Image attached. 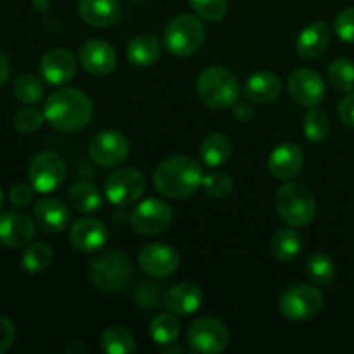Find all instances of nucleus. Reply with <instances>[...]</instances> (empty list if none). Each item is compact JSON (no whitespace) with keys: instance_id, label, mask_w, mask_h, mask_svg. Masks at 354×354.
<instances>
[{"instance_id":"39448f33","label":"nucleus","mask_w":354,"mask_h":354,"mask_svg":"<svg viewBox=\"0 0 354 354\" xmlns=\"http://www.w3.org/2000/svg\"><path fill=\"white\" fill-rule=\"evenodd\" d=\"M88 279L104 292H118L130 286L133 279V266L123 252L107 251L90 261Z\"/></svg>"},{"instance_id":"ddd939ff","label":"nucleus","mask_w":354,"mask_h":354,"mask_svg":"<svg viewBox=\"0 0 354 354\" xmlns=\"http://www.w3.org/2000/svg\"><path fill=\"white\" fill-rule=\"evenodd\" d=\"M138 265L144 273L154 279H166L173 275L180 266V254L171 245L162 242L147 244L138 254Z\"/></svg>"},{"instance_id":"0eeeda50","label":"nucleus","mask_w":354,"mask_h":354,"mask_svg":"<svg viewBox=\"0 0 354 354\" xmlns=\"http://www.w3.org/2000/svg\"><path fill=\"white\" fill-rule=\"evenodd\" d=\"M187 342L196 353H223L230 346V330L216 318H197L187 328Z\"/></svg>"},{"instance_id":"4468645a","label":"nucleus","mask_w":354,"mask_h":354,"mask_svg":"<svg viewBox=\"0 0 354 354\" xmlns=\"http://www.w3.org/2000/svg\"><path fill=\"white\" fill-rule=\"evenodd\" d=\"M290 99L304 107H317L325 99V82L313 69H296L287 82Z\"/></svg>"},{"instance_id":"37998d69","label":"nucleus","mask_w":354,"mask_h":354,"mask_svg":"<svg viewBox=\"0 0 354 354\" xmlns=\"http://www.w3.org/2000/svg\"><path fill=\"white\" fill-rule=\"evenodd\" d=\"M339 118L349 128H354V93H349L339 104Z\"/></svg>"},{"instance_id":"423d86ee","label":"nucleus","mask_w":354,"mask_h":354,"mask_svg":"<svg viewBox=\"0 0 354 354\" xmlns=\"http://www.w3.org/2000/svg\"><path fill=\"white\" fill-rule=\"evenodd\" d=\"M204 38H206V28L190 14L173 17L162 33L166 50L175 57L192 55L204 44Z\"/></svg>"},{"instance_id":"4c0bfd02","label":"nucleus","mask_w":354,"mask_h":354,"mask_svg":"<svg viewBox=\"0 0 354 354\" xmlns=\"http://www.w3.org/2000/svg\"><path fill=\"white\" fill-rule=\"evenodd\" d=\"M44 121H45V114L40 113L37 107H23V109H19L16 114H14L12 124L19 133L30 135L40 130Z\"/></svg>"},{"instance_id":"f3484780","label":"nucleus","mask_w":354,"mask_h":354,"mask_svg":"<svg viewBox=\"0 0 354 354\" xmlns=\"http://www.w3.org/2000/svg\"><path fill=\"white\" fill-rule=\"evenodd\" d=\"M109 239L106 225L97 218L83 216L76 220L69 228V241L73 248L82 252H93L104 248Z\"/></svg>"},{"instance_id":"1a4fd4ad","label":"nucleus","mask_w":354,"mask_h":354,"mask_svg":"<svg viewBox=\"0 0 354 354\" xmlns=\"http://www.w3.org/2000/svg\"><path fill=\"white\" fill-rule=\"evenodd\" d=\"M30 183L37 192L50 194L62 185L66 178V162L57 152L45 151L35 156L28 169Z\"/></svg>"},{"instance_id":"dca6fc26","label":"nucleus","mask_w":354,"mask_h":354,"mask_svg":"<svg viewBox=\"0 0 354 354\" xmlns=\"http://www.w3.org/2000/svg\"><path fill=\"white\" fill-rule=\"evenodd\" d=\"M35 237V225L30 216L19 211L0 213V245L10 249L23 248Z\"/></svg>"},{"instance_id":"a878e982","label":"nucleus","mask_w":354,"mask_h":354,"mask_svg":"<svg viewBox=\"0 0 354 354\" xmlns=\"http://www.w3.org/2000/svg\"><path fill=\"white\" fill-rule=\"evenodd\" d=\"M232 156V142L227 135L223 133H211L204 138L203 145H201V158H203L204 165L211 166H221L230 159Z\"/></svg>"},{"instance_id":"b1692460","label":"nucleus","mask_w":354,"mask_h":354,"mask_svg":"<svg viewBox=\"0 0 354 354\" xmlns=\"http://www.w3.org/2000/svg\"><path fill=\"white\" fill-rule=\"evenodd\" d=\"M330 44V28L324 21H315V23L308 24L297 38V52L303 57H317L320 55L325 48Z\"/></svg>"},{"instance_id":"49530a36","label":"nucleus","mask_w":354,"mask_h":354,"mask_svg":"<svg viewBox=\"0 0 354 354\" xmlns=\"http://www.w3.org/2000/svg\"><path fill=\"white\" fill-rule=\"evenodd\" d=\"M64 353H68V354H85V353H88V348H86V346L83 344V342L73 341L71 344L66 346Z\"/></svg>"},{"instance_id":"f03ea898","label":"nucleus","mask_w":354,"mask_h":354,"mask_svg":"<svg viewBox=\"0 0 354 354\" xmlns=\"http://www.w3.org/2000/svg\"><path fill=\"white\" fill-rule=\"evenodd\" d=\"M45 120L59 131L82 130L92 120L93 106L88 95L76 88H61L50 93L44 106Z\"/></svg>"},{"instance_id":"c9c22d12","label":"nucleus","mask_w":354,"mask_h":354,"mask_svg":"<svg viewBox=\"0 0 354 354\" xmlns=\"http://www.w3.org/2000/svg\"><path fill=\"white\" fill-rule=\"evenodd\" d=\"M165 290L156 282H142L135 289L133 299L144 310H156L161 303H165Z\"/></svg>"},{"instance_id":"2f4dec72","label":"nucleus","mask_w":354,"mask_h":354,"mask_svg":"<svg viewBox=\"0 0 354 354\" xmlns=\"http://www.w3.org/2000/svg\"><path fill=\"white\" fill-rule=\"evenodd\" d=\"M306 273L315 286H328L334 280L335 265L325 252H315L306 263Z\"/></svg>"},{"instance_id":"20e7f679","label":"nucleus","mask_w":354,"mask_h":354,"mask_svg":"<svg viewBox=\"0 0 354 354\" xmlns=\"http://www.w3.org/2000/svg\"><path fill=\"white\" fill-rule=\"evenodd\" d=\"M199 99L211 109H227L239 100L241 86L237 76L223 66H209L197 78Z\"/></svg>"},{"instance_id":"cd10ccee","label":"nucleus","mask_w":354,"mask_h":354,"mask_svg":"<svg viewBox=\"0 0 354 354\" xmlns=\"http://www.w3.org/2000/svg\"><path fill=\"white\" fill-rule=\"evenodd\" d=\"M303 248V239L292 228H282L272 239V254L279 261H292Z\"/></svg>"},{"instance_id":"09e8293b","label":"nucleus","mask_w":354,"mask_h":354,"mask_svg":"<svg viewBox=\"0 0 354 354\" xmlns=\"http://www.w3.org/2000/svg\"><path fill=\"white\" fill-rule=\"evenodd\" d=\"M2 206H3V192L2 189H0V209H2Z\"/></svg>"},{"instance_id":"a19ab883","label":"nucleus","mask_w":354,"mask_h":354,"mask_svg":"<svg viewBox=\"0 0 354 354\" xmlns=\"http://www.w3.org/2000/svg\"><path fill=\"white\" fill-rule=\"evenodd\" d=\"M33 201V187L26 183H16L9 190V203L16 207H26Z\"/></svg>"},{"instance_id":"7ed1b4c3","label":"nucleus","mask_w":354,"mask_h":354,"mask_svg":"<svg viewBox=\"0 0 354 354\" xmlns=\"http://www.w3.org/2000/svg\"><path fill=\"white\" fill-rule=\"evenodd\" d=\"M275 209L289 227L301 228L310 225L317 216V199L303 183L290 182L275 194Z\"/></svg>"},{"instance_id":"ea45409f","label":"nucleus","mask_w":354,"mask_h":354,"mask_svg":"<svg viewBox=\"0 0 354 354\" xmlns=\"http://www.w3.org/2000/svg\"><path fill=\"white\" fill-rule=\"evenodd\" d=\"M334 30L341 40L354 44V7H348L335 17Z\"/></svg>"},{"instance_id":"5701e85b","label":"nucleus","mask_w":354,"mask_h":354,"mask_svg":"<svg viewBox=\"0 0 354 354\" xmlns=\"http://www.w3.org/2000/svg\"><path fill=\"white\" fill-rule=\"evenodd\" d=\"M282 92V82L272 71L254 73L244 85V95L252 104H270Z\"/></svg>"},{"instance_id":"bb28decb","label":"nucleus","mask_w":354,"mask_h":354,"mask_svg":"<svg viewBox=\"0 0 354 354\" xmlns=\"http://www.w3.org/2000/svg\"><path fill=\"white\" fill-rule=\"evenodd\" d=\"M68 201L80 213H93L102 206V197L97 187L90 182H76L68 192Z\"/></svg>"},{"instance_id":"412c9836","label":"nucleus","mask_w":354,"mask_h":354,"mask_svg":"<svg viewBox=\"0 0 354 354\" xmlns=\"http://www.w3.org/2000/svg\"><path fill=\"white\" fill-rule=\"evenodd\" d=\"M203 304V292L197 286L189 282L173 286L165 294V306L169 313L178 317H189L196 313Z\"/></svg>"},{"instance_id":"79ce46f5","label":"nucleus","mask_w":354,"mask_h":354,"mask_svg":"<svg viewBox=\"0 0 354 354\" xmlns=\"http://www.w3.org/2000/svg\"><path fill=\"white\" fill-rule=\"evenodd\" d=\"M16 341V327L10 320L0 317V354L7 353Z\"/></svg>"},{"instance_id":"393cba45","label":"nucleus","mask_w":354,"mask_h":354,"mask_svg":"<svg viewBox=\"0 0 354 354\" xmlns=\"http://www.w3.org/2000/svg\"><path fill=\"white\" fill-rule=\"evenodd\" d=\"M161 54V44L152 33L137 35L127 47V57L137 68H149Z\"/></svg>"},{"instance_id":"6e6552de","label":"nucleus","mask_w":354,"mask_h":354,"mask_svg":"<svg viewBox=\"0 0 354 354\" xmlns=\"http://www.w3.org/2000/svg\"><path fill=\"white\" fill-rule=\"evenodd\" d=\"M324 308V294L313 286H294L280 297V313L292 322L317 317Z\"/></svg>"},{"instance_id":"6ab92c4d","label":"nucleus","mask_w":354,"mask_h":354,"mask_svg":"<svg viewBox=\"0 0 354 354\" xmlns=\"http://www.w3.org/2000/svg\"><path fill=\"white\" fill-rule=\"evenodd\" d=\"M304 165V154L301 147L292 142H286L275 147L270 154L268 169L273 178L290 180L299 175Z\"/></svg>"},{"instance_id":"f704fd0d","label":"nucleus","mask_w":354,"mask_h":354,"mask_svg":"<svg viewBox=\"0 0 354 354\" xmlns=\"http://www.w3.org/2000/svg\"><path fill=\"white\" fill-rule=\"evenodd\" d=\"M303 130L308 140L322 142L330 133V121H328L327 114L324 111L317 109V107H310V111H308L303 120Z\"/></svg>"},{"instance_id":"72a5a7b5","label":"nucleus","mask_w":354,"mask_h":354,"mask_svg":"<svg viewBox=\"0 0 354 354\" xmlns=\"http://www.w3.org/2000/svg\"><path fill=\"white\" fill-rule=\"evenodd\" d=\"M328 82L337 92L348 93L354 90V62L349 59H335L328 68Z\"/></svg>"},{"instance_id":"a211bd4d","label":"nucleus","mask_w":354,"mask_h":354,"mask_svg":"<svg viewBox=\"0 0 354 354\" xmlns=\"http://www.w3.org/2000/svg\"><path fill=\"white\" fill-rule=\"evenodd\" d=\"M80 62L90 75L106 76L116 68L118 55L109 41L88 40L80 48Z\"/></svg>"},{"instance_id":"c03bdc74","label":"nucleus","mask_w":354,"mask_h":354,"mask_svg":"<svg viewBox=\"0 0 354 354\" xmlns=\"http://www.w3.org/2000/svg\"><path fill=\"white\" fill-rule=\"evenodd\" d=\"M232 111H234V116L237 118L239 121H242V123H245V121H251L256 114L254 107H252L251 104L241 102V100H237V102L232 106Z\"/></svg>"},{"instance_id":"9b49d317","label":"nucleus","mask_w":354,"mask_h":354,"mask_svg":"<svg viewBox=\"0 0 354 354\" xmlns=\"http://www.w3.org/2000/svg\"><path fill=\"white\" fill-rule=\"evenodd\" d=\"M173 220V209L168 203L162 199L142 201L137 204L130 216V225L137 234L140 235H156L169 227Z\"/></svg>"},{"instance_id":"e433bc0d","label":"nucleus","mask_w":354,"mask_h":354,"mask_svg":"<svg viewBox=\"0 0 354 354\" xmlns=\"http://www.w3.org/2000/svg\"><path fill=\"white\" fill-rule=\"evenodd\" d=\"M203 190L214 199H225L234 190V182L227 173L213 171L203 176Z\"/></svg>"},{"instance_id":"f8f14e48","label":"nucleus","mask_w":354,"mask_h":354,"mask_svg":"<svg viewBox=\"0 0 354 354\" xmlns=\"http://www.w3.org/2000/svg\"><path fill=\"white\" fill-rule=\"evenodd\" d=\"M88 152L92 161L100 168H116L127 161L130 144L121 131L106 130L92 138Z\"/></svg>"},{"instance_id":"2eb2a0df","label":"nucleus","mask_w":354,"mask_h":354,"mask_svg":"<svg viewBox=\"0 0 354 354\" xmlns=\"http://www.w3.org/2000/svg\"><path fill=\"white\" fill-rule=\"evenodd\" d=\"M41 78L48 85H66L76 75V59L68 48L55 47L44 54L40 61Z\"/></svg>"},{"instance_id":"4be33fe9","label":"nucleus","mask_w":354,"mask_h":354,"mask_svg":"<svg viewBox=\"0 0 354 354\" xmlns=\"http://www.w3.org/2000/svg\"><path fill=\"white\" fill-rule=\"evenodd\" d=\"M35 221L47 234H61L69 223V211L59 199L45 197L35 204Z\"/></svg>"},{"instance_id":"f257e3e1","label":"nucleus","mask_w":354,"mask_h":354,"mask_svg":"<svg viewBox=\"0 0 354 354\" xmlns=\"http://www.w3.org/2000/svg\"><path fill=\"white\" fill-rule=\"evenodd\" d=\"M203 185V168L190 156H171L154 171V187L169 199H187Z\"/></svg>"},{"instance_id":"473e14b6","label":"nucleus","mask_w":354,"mask_h":354,"mask_svg":"<svg viewBox=\"0 0 354 354\" xmlns=\"http://www.w3.org/2000/svg\"><path fill=\"white\" fill-rule=\"evenodd\" d=\"M12 93L19 102L31 106V104L40 102L41 97H44V83L40 82L38 76L24 73V75L17 76L16 82H14Z\"/></svg>"},{"instance_id":"9d476101","label":"nucleus","mask_w":354,"mask_h":354,"mask_svg":"<svg viewBox=\"0 0 354 354\" xmlns=\"http://www.w3.org/2000/svg\"><path fill=\"white\" fill-rule=\"evenodd\" d=\"M145 180L144 173L135 168H121L111 173L104 182V192L109 203L116 206H128L142 197L145 192Z\"/></svg>"},{"instance_id":"7c9ffc66","label":"nucleus","mask_w":354,"mask_h":354,"mask_svg":"<svg viewBox=\"0 0 354 354\" xmlns=\"http://www.w3.org/2000/svg\"><path fill=\"white\" fill-rule=\"evenodd\" d=\"M149 334L158 344H173L180 334L178 318L173 313L156 315L151 322V327H149Z\"/></svg>"},{"instance_id":"c85d7f7f","label":"nucleus","mask_w":354,"mask_h":354,"mask_svg":"<svg viewBox=\"0 0 354 354\" xmlns=\"http://www.w3.org/2000/svg\"><path fill=\"white\" fill-rule=\"evenodd\" d=\"M100 346L107 354H131L137 348L131 332L121 325H113V327L106 328L100 337Z\"/></svg>"},{"instance_id":"a18cd8bd","label":"nucleus","mask_w":354,"mask_h":354,"mask_svg":"<svg viewBox=\"0 0 354 354\" xmlns=\"http://www.w3.org/2000/svg\"><path fill=\"white\" fill-rule=\"evenodd\" d=\"M9 75H10V61L3 52H0V88L6 85Z\"/></svg>"},{"instance_id":"aec40b11","label":"nucleus","mask_w":354,"mask_h":354,"mask_svg":"<svg viewBox=\"0 0 354 354\" xmlns=\"http://www.w3.org/2000/svg\"><path fill=\"white\" fill-rule=\"evenodd\" d=\"M78 14L88 26L109 28L121 19L120 0H78Z\"/></svg>"},{"instance_id":"58836bf2","label":"nucleus","mask_w":354,"mask_h":354,"mask_svg":"<svg viewBox=\"0 0 354 354\" xmlns=\"http://www.w3.org/2000/svg\"><path fill=\"white\" fill-rule=\"evenodd\" d=\"M192 9L199 14L203 19L216 23L227 16L228 3L227 0H189Z\"/></svg>"},{"instance_id":"c756f323","label":"nucleus","mask_w":354,"mask_h":354,"mask_svg":"<svg viewBox=\"0 0 354 354\" xmlns=\"http://www.w3.org/2000/svg\"><path fill=\"white\" fill-rule=\"evenodd\" d=\"M54 252H52L50 245L45 242H35L24 249L23 256H21V265L28 273H41L50 266Z\"/></svg>"},{"instance_id":"de8ad7c7","label":"nucleus","mask_w":354,"mask_h":354,"mask_svg":"<svg viewBox=\"0 0 354 354\" xmlns=\"http://www.w3.org/2000/svg\"><path fill=\"white\" fill-rule=\"evenodd\" d=\"M162 353H185V349L182 348V346H176V344H173V346H169V344H166L165 348H162Z\"/></svg>"}]
</instances>
